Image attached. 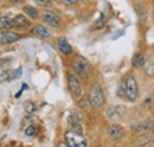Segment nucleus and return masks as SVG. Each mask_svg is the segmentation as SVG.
Returning <instances> with one entry per match:
<instances>
[{
    "instance_id": "19",
    "label": "nucleus",
    "mask_w": 154,
    "mask_h": 147,
    "mask_svg": "<svg viewBox=\"0 0 154 147\" xmlns=\"http://www.w3.org/2000/svg\"><path fill=\"white\" fill-rule=\"evenodd\" d=\"M33 2H36L39 6H49L50 5V0H32Z\"/></svg>"
},
{
    "instance_id": "16",
    "label": "nucleus",
    "mask_w": 154,
    "mask_h": 147,
    "mask_svg": "<svg viewBox=\"0 0 154 147\" xmlns=\"http://www.w3.org/2000/svg\"><path fill=\"white\" fill-rule=\"evenodd\" d=\"M24 12L26 13V16H29L30 18L32 19H37L39 16L38 11L35 7H32V6H25L24 7Z\"/></svg>"
},
{
    "instance_id": "10",
    "label": "nucleus",
    "mask_w": 154,
    "mask_h": 147,
    "mask_svg": "<svg viewBox=\"0 0 154 147\" xmlns=\"http://www.w3.org/2000/svg\"><path fill=\"white\" fill-rule=\"evenodd\" d=\"M13 26L19 29V30H25V29H27L30 26V21L25 18V16L18 14L13 19Z\"/></svg>"
},
{
    "instance_id": "21",
    "label": "nucleus",
    "mask_w": 154,
    "mask_h": 147,
    "mask_svg": "<svg viewBox=\"0 0 154 147\" xmlns=\"http://www.w3.org/2000/svg\"><path fill=\"white\" fill-rule=\"evenodd\" d=\"M63 1H64L66 5H72V4H75V2H76L77 0H63Z\"/></svg>"
},
{
    "instance_id": "20",
    "label": "nucleus",
    "mask_w": 154,
    "mask_h": 147,
    "mask_svg": "<svg viewBox=\"0 0 154 147\" xmlns=\"http://www.w3.org/2000/svg\"><path fill=\"white\" fill-rule=\"evenodd\" d=\"M25 109H26L27 113H33L36 108H35V106L31 102H27V103H25Z\"/></svg>"
},
{
    "instance_id": "15",
    "label": "nucleus",
    "mask_w": 154,
    "mask_h": 147,
    "mask_svg": "<svg viewBox=\"0 0 154 147\" xmlns=\"http://www.w3.org/2000/svg\"><path fill=\"white\" fill-rule=\"evenodd\" d=\"M145 71L148 76H154V56L145 63Z\"/></svg>"
},
{
    "instance_id": "1",
    "label": "nucleus",
    "mask_w": 154,
    "mask_h": 147,
    "mask_svg": "<svg viewBox=\"0 0 154 147\" xmlns=\"http://www.w3.org/2000/svg\"><path fill=\"white\" fill-rule=\"evenodd\" d=\"M71 65L74 68V70L76 71L82 78H88L91 74V68H90V64L89 62L82 57V56H76L74 57L72 62H71Z\"/></svg>"
},
{
    "instance_id": "17",
    "label": "nucleus",
    "mask_w": 154,
    "mask_h": 147,
    "mask_svg": "<svg viewBox=\"0 0 154 147\" xmlns=\"http://www.w3.org/2000/svg\"><path fill=\"white\" fill-rule=\"evenodd\" d=\"M154 127L153 122H143L137 127V132L139 133H147L149 130H152V128Z\"/></svg>"
},
{
    "instance_id": "12",
    "label": "nucleus",
    "mask_w": 154,
    "mask_h": 147,
    "mask_svg": "<svg viewBox=\"0 0 154 147\" xmlns=\"http://www.w3.org/2000/svg\"><path fill=\"white\" fill-rule=\"evenodd\" d=\"M125 113H126V108H125V107H122V106H115V107L109 108L107 114H108V116H109L110 119L115 120V119L121 117Z\"/></svg>"
},
{
    "instance_id": "11",
    "label": "nucleus",
    "mask_w": 154,
    "mask_h": 147,
    "mask_svg": "<svg viewBox=\"0 0 154 147\" xmlns=\"http://www.w3.org/2000/svg\"><path fill=\"white\" fill-rule=\"evenodd\" d=\"M57 45H58V49L62 54L64 55H70L72 52V48L71 45L68 43V40L65 38H59L57 42Z\"/></svg>"
},
{
    "instance_id": "2",
    "label": "nucleus",
    "mask_w": 154,
    "mask_h": 147,
    "mask_svg": "<svg viewBox=\"0 0 154 147\" xmlns=\"http://www.w3.org/2000/svg\"><path fill=\"white\" fill-rule=\"evenodd\" d=\"M89 102H90L91 107H94V108H98L104 103L103 92L97 83H95L89 90Z\"/></svg>"
},
{
    "instance_id": "6",
    "label": "nucleus",
    "mask_w": 154,
    "mask_h": 147,
    "mask_svg": "<svg viewBox=\"0 0 154 147\" xmlns=\"http://www.w3.org/2000/svg\"><path fill=\"white\" fill-rule=\"evenodd\" d=\"M42 20L50 25V26H54V27H58L60 25V19L58 17L55 12H51V11H46L42 14Z\"/></svg>"
},
{
    "instance_id": "22",
    "label": "nucleus",
    "mask_w": 154,
    "mask_h": 147,
    "mask_svg": "<svg viewBox=\"0 0 154 147\" xmlns=\"http://www.w3.org/2000/svg\"><path fill=\"white\" fill-rule=\"evenodd\" d=\"M12 1H14V2H20V1H23V0H12Z\"/></svg>"
},
{
    "instance_id": "9",
    "label": "nucleus",
    "mask_w": 154,
    "mask_h": 147,
    "mask_svg": "<svg viewBox=\"0 0 154 147\" xmlns=\"http://www.w3.org/2000/svg\"><path fill=\"white\" fill-rule=\"evenodd\" d=\"M20 36L16 32H11V31H2L0 32V43L2 44H8V43H13L16 40H18Z\"/></svg>"
},
{
    "instance_id": "14",
    "label": "nucleus",
    "mask_w": 154,
    "mask_h": 147,
    "mask_svg": "<svg viewBox=\"0 0 154 147\" xmlns=\"http://www.w3.org/2000/svg\"><path fill=\"white\" fill-rule=\"evenodd\" d=\"M13 26V19L8 17H0V30L11 29Z\"/></svg>"
},
{
    "instance_id": "7",
    "label": "nucleus",
    "mask_w": 154,
    "mask_h": 147,
    "mask_svg": "<svg viewBox=\"0 0 154 147\" xmlns=\"http://www.w3.org/2000/svg\"><path fill=\"white\" fill-rule=\"evenodd\" d=\"M108 135L113 140H120L125 135V128L120 125H112L108 127Z\"/></svg>"
},
{
    "instance_id": "13",
    "label": "nucleus",
    "mask_w": 154,
    "mask_h": 147,
    "mask_svg": "<svg viewBox=\"0 0 154 147\" xmlns=\"http://www.w3.org/2000/svg\"><path fill=\"white\" fill-rule=\"evenodd\" d=\"M146 63V58L142 54H136L132 59V65L134 68H140V67H143Z\"/></svg>"
},
{
    "instance_id": "23",
    "label": "nucleus",
    "mask_w": 154,
    "mask_h": 147,
    "mask_svg": "<svg viewBox=\"0 0 154 147\" xmlns=\"http://www.w3.org/2000/svg\"><path fill=\"white\" fill-rule=\"evenodd\" d=\"M153 46H154V44H153Z\"/></svg>"
},
{
    "instance_id": "4",
    "label": "nucleus",
    "mask_w": 154,
    "mask_h": 147,
    "mask_svg": "<svg viewBox=\"0 0 154 147\" xmlns=\"http://www.w3.org/2000/svg\"><path fill=\"white\" fill-rule=\"evenodd\" d=\"M125 88H126V96L128 100L135 101L139 96V88H137V83L133 76H128L126 83H125Z\"/></svg>"
},
{
    "instance_id": "5",
    "label": "nucleus",
    "mask_w": 154,
    "mask_h": 147,
    "mask_svg": "<svg viewBox=\"0 0 154 147\" xmlns=\"http://www.w3.org/2000/svg\"><path fill=\"white\" fill-rule=\"evenodd\" d=\"M69 88H70V92L72 94V96L74 97H81V95H82V86H81V83H79V81L77 80V77L75 75H70L69 76Z\"/></svg>"
},
{
    "instance_id": "18",
    "label": "nucleus",
    "mask_w": 154,
    "mask_h": 147,
    "mask_svg": "<svg viewBox=\"0 0 154 147\" xmlns=\"http://www.w3.org/2000/svg\"><path fill=\"white\" fill-rule=\"evenodd\" d=\"M25 133H26V135H29V136H33V135H36L37 129H36V127H35L33 125H31V126H29L27 128L25 129Z\"/></svg>"
},
{
    "instance_id": "3",
    "label": "nucleus",
    "mask_w": 154,
    "mask_h": 147,
    "mask_svg": "<svg viewBox=\"0 0 154 147\" xmlns=\"http://www.w3.org/2000/svg\"><path fill=\"white\" fill-rule=\"evenodd\" d=\"M65 141L66 146L69 147H85L87 140L84 139L83 134L76 133L74 130H69L65 133Z\"/></svg>"
},
{
    "instance_id": "8",
    "label": "nucleus",
    "mask_w": 154,
    "mask_h": 147,
    "mask_svg": "<svg viewBox=\"0 0 154 147\" xmlns=\"http://www.w3.org/2000/svg\"><path fill=\"white\" fill-rule=\"evenodd\" d=\"M31 33L35 35L36 37H39V38H50L52 36V32L43 25H36L35 27H32Z\"/></svg>"
}]
</instances>
